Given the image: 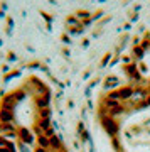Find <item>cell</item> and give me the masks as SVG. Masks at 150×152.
<instances>
[{
  "mask_svg": "<svg viewBox=\"0 0 150 152\" xmlns=\"http://www.w3.org/2000/svg\"><path fill=\"white\" fill-rule=\"evenodd\" d=\"M0 132H2V134H4V135H15V127H14V125L12 124H0Z\"/></svg>",
  "mask_w": 150,
  "mask_h": 152,
  "instance_id": "6da1fadb",
  "label": "cell"
},
{
  "mask_svg": "<svg viewBox=\"0 0 150 152\" xmlns=\"http://www.w3.org/2000/svg\"><path fill=\"white\" fill-rule=\"evenodd\" d=\"M12 120H14V117H12L10 110H0V124H12Z\"/></svg>",
  "mask_w": 150,
  "mask_h": 152,
  "instance_id": "7a4b0ae2",
  "label": "cell"
},
{
  "mask_svg": "<svg viewBox=\"0 0 150 152\" xmlns=\"http://www.w3.org/2000/svg\"><path fill=\"white\" fill-rule=\"evenodd\" d=\"M19 135H20L22 142H25V144H32L34 137L31 135V132H29V130H25V129H22V130H19Z\"/></svg>",
  "mask_w": 150,
  "mask_h": 152,
  "instance_id": "3957f363",
  "label": "cell"
},
{
  "mask_svg": "<svg viewBox=\"0 0 150 152\" xmlns=\"http://www.w3.org/2000/svg\"><path fill=\"white\" fill-rule=\"evenodd\" d=\"M103 125H105V129H106L110 134H115V132H117V124H115L111 118H105L103 120Z\"/></svg>",
  "mask_w": 150,
  "mask_h": 152,
  "instance_id": "277c9868",
  "label": "cell"
}]
</instances>
